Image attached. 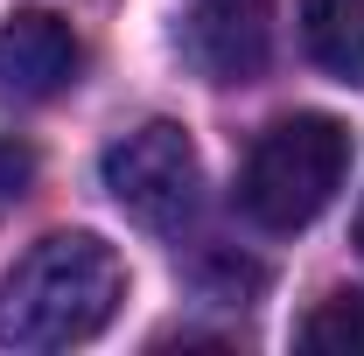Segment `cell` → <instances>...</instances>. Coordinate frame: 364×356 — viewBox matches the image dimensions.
<instances>
[{"instance_id": "4", "label": "cell", "mask_w": 364, "mask_h": 356, "mask_svg": "<svg viewBox=\"0 0 364 356\" xmlns=\"http://www.w3.org/2000/svg\"><path fill=\"white\" fill-rule=\"evenodd\" d=\"M176 49L203 84H252L273 63V0H182Z\"/></svg>"}, {"instance_id": "5", "label": "cell", "mask_w": 364, "mask_h": 356, "mask_svg": "<svg viewBox=\"0 0 364 356\" xmlns=\"http://www.w3.org/2000/svg\"><path fill=\"white\" fill-rule=\"evenodd\" d=\"M85 70V43L63 14L49 7H14L0 21V98L14 105H49L56 91L77 84Z\"/></svg>"}, {"instance_id": "1", "label": "cell", "mask_w": 364, "mask_h": 356, "mask_svg": "<svg viewBox=\"0 0 364 356\" xmlns=\"http://www.w3.org/2000/svg\"><path fill=\"white\" fill-rule=\"evenodd\" d=\"M127 301V266L91 230H49L0 279V343L7 350H77Z\"/></svg>"}, {"instance_id": "6", "label": "cell", "mask_w": 364, "mask_h": 356, "mask_svg": "<svg viewBox=\"0 0 364 356\" xmlns=\"http://www.w3.org/2000/svg\"><path fill=\"white\" fill-rule=\"evenodd\" d=\"M301 43L336 84H364V0H301Z\"/></svg>"}, {"instance_id": "9", "label": "cell", "mask_w": 364, "mask_h": 356, "mask_svg": "<svg viewBox=\"0 0 364 356\" xmlns=\"http://www.w3.org/2000/svg\"><path fill=\"white\" fill-rule=\"evenodd\" d=\"M358 252H364V217H358Z\"/></svg>"}, {"instance_id": "7", "label": "cell", "mask_w": 364, "mask_h": 356, "mask_svg": "<svg viewBox=\"0 0 364 356\" xmlns=\"http://www.w3.org/2000/svg\"><path fill=\"white\" fill-rule=\"evenodd\" d=\"M294 343L316 356H364V294L343 287V294H322L316 308L301 314Z\"/></svg>"}, {"instance_id": "8", "label": "cell", "mask_w": 364, "mask_h": 356, "mask_svg": "<svg viewBox=\"0 0 364 356\" xmlns=\"http://www.w3.org/2000/svg\"><path fill=\"white\" fill-rule=\"evenodd\" d=\"M28 182H36V154H28L21 140H0V203H7V196H21Z\"/></svg>"}, {"instance_id": "2", "label": "cell", "mask_w": 364, "mask_h": 356, "mask_svg": "<svg viewBox=\"0 0 364 356\" xmlns=\"http://www.w3.org/2000/svg\"><path fill=\"white\" fill-rule=\"evenodd\" d=\"M350 175V126L329 112L273 119L238 168V210L259 230H309Z\"/></svg>"}, {"instance_id": "3", "label": "cell", "mask_w": 364, "mask_h": 356, "mask_svg": "<svg viewBox=\"0 0 364 356\" xmlns=\"http://www.w3.org/2000/svg\"><path fill=\"white\" fill-rule=\"evenodd\" d=\"M98 175H105V196L140 230H161V238L203 210V154L176 119H147L134 133H119L105 147Z\"/></svg>"}]
</instances>
